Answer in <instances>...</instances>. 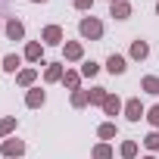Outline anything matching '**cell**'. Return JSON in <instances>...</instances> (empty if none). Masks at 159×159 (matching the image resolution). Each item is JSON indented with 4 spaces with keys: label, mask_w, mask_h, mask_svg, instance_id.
<instances>
[{
    "label": "cell",
    "mask_w": 159,
    "mask_h": 159,
    "mask_svg": "<svg viewBox=\"0 0 159 159\" xmlns=\"http://www.w3.org/2000/svg\"><path fill=\"white\" fill-rule=\"evenodd\" d=\"M78 34H81L84 41H100L103 38V22L97 16H84L81 22H78Z\"/></svg>",
    "instance_id": "1"
},
{
    "label": "cell",
    "mask_w": 159,
    "mask_h": 159,
    "mask_svg": "<svg viewBox=\"0 0 159 159\" xmlns=\"http://www.w3.org/2000/svg\"><path fill=\"white\" fill-rule=\"evenodd\" d=\"M62 41H66L62 25H44L41 28V44L44 47H62Z\"/></svg>",
    "instance_id": "2"
},
{
    "label": "cell",
    "mask_w": 159,
    "mask_h": 159,
    "mask_svg": "<svg viewBox=\"0 0 159 159\" xmlns=\"http://www.w3.org/2000/svg\"><path fill=\"white\" fill-rule=\"evenodd\" d=\"M62 62H84V44L81 41H66L62 44Z\"/></svg>",
    "instance_id": "3"
},
{
    "label": "cell",
    "mask_w": 159,
    "mask_h": 159,
    "mask_svg": "<svg viewBox=\"0 0 159 159\" xmlns=\"http://www.w3.org/2000/svg\"><path fill=\"white\" fill-rule=\"evenodd\" d=\"M0 153H3L7 159H22V156H25V140H19V137H7L3 143H0Z\"/></svg>",
    "instance_id": "4"
},
{
    "label": "cell",
    "mask_w": 159,
    "mask_h": 159,
    "mask_svg": "<svg viewBox=\"0 0 159 159\" xmlns=\"http://www.w3.org/2000/svg\"><path fill=\"white\" fill-rule=\"evenodd\" d=\"M122 112H125L128 122H140V119L147 116V106L140 103V97H131V100H125V109H122Z\"/></svg>",
    "instance_id": "5"
},
{
    "label": "cell",
    "mask_w": 159,
    "mask_h": 159,
    "mask_svg": "<svg viewBox=\"0 0 159 159\" xmlns=\"http://www.w3.org/2000/svg\"><path fill=\"white\" fill-rule=\"evenodd\" d=\"M3 31H7L10 41H25V22L16 19V16H10V19L3 22Z\"/></svg>",
    "instance_id": "6"
},
{
    "label": "cell",
    "mask_w": 159,
    "mask_h": 159,
    "mask_svg": "<svg viewBox=\"0 0 159 159\" xmlns=\"http://www.w3.org/2000/svg\"><path fill=\"white\" fill-rule=\"evenodd\" d=\"M66 75V62H47L44 66V84H56Z\"/></svg>",
    "instance_id": "7"
},
{
    "label": "cell",
    "mask_w": 159,
    "mask_h": 159,
    "mask_svg": "<svg viewBox=\"0 0 159 159\" xmlns=\"http://www.w3.org/2000/svg\"><path fill=\"white\" fill-rule=\"evenodd\" d=\"M22 56H25L28 62L47 66V62H44V44H41V41H28V44H25V53H22Z\"/></svg>",
    "instance_id": "8"
},
{
    "label": "cell",
    "mask_w": 159,
    "mask_h": 159,
    "mask_svg": "<svg viewBox=\"0 0 159 159\" xmlns=\"http://www.w3.org/2000/svg\"><path fill=\"white\" fill-rule=\"evenodd\" d=\"M22 59H25V56H19V53H7L3 59H0V69L10 72V75H19V72H22Z\"/></svg>",
    "instance_id": "9"
},
{
    "label": "cell",
    "mask_w": 159,
    "mask_h": 159,
    "mask_svg": "<svg viewBox=\"0 0 159 159\" xmlns=\"http://www.w3.org/2000/svg\"><path fill=\"white\" fill-rule=\"evenodd\" d=\"M106 72H109V75H125V72H128V59H125L122 53H112V56L106 59Z\"/></svg>",
    "instance_id": "10"
},
{
    "label": "cell",
    "mask_w": 159,
    "mask_h": 159,
    "mask_svg": "<svg viewBox=\"0 0 159 159\" xmlns=\"http://www.w3.org/2000/svg\"><path fill=\"white\" fill-rule=\"evenodd\" d=\"M47 103V94L41 91V88H28V94H25V106L28 109H41Z\"/></svg>",
    "instance_id": "11"
},
{
    "label": "cell",
    "mask_w": 159,
    "mask_h": 159,
    "mask_svg": "<svg viewBox=\"0 0 159 159\" xmlns=\"http://www.w3.org/2000/svg\"><path fill=\"white\" fill-rule=\"evenodd\" d=\"M62 88H66V91H81V72L66 69V75H62Z\"/></svg>",
    "instance_id": "12"
},
{
    "label": "cell",
    "mask_w": 159,
    "mask_h": 159,
    "mask_svg": "<svg viewBox=\"0 0 159 159\" xmlns=\"http://www.w3.org/2000/svg\"><path fill=\"white\" fill-rule=\"evenodd\" d=\"M147 56H150V44H147V41H140V38H137V41H131V59H134V62H143Z\"/></svg>",
    "instance_id": "13"
},
{
    "label": "cell",
    "mask_w": 159,
    "mask_h": 159,
    "mask_svg": "<svg viewBox=\"0 0 159 159\" xmlns=\"http://www.w3.org/2000/svg\"><path fill=\"white\" fill-rule=\"evenodd\" d=\"M91 159H116V150H112V143H109V140H100V143L91 150Z\"/></svg>",
    "instance_id": "14"
},
{
    "label": "cell",
    "mask_w": 159,
    "mask_h": 159,
    "mask_svg": "<svg viewBox=\"0 0 159 159\" xmlns=\"http://www.w3.org/2000/svg\"><path fill=\"white\" fill-rule=\"evenodd\" d=\"M34 81H38V69H22V72L16 75V84H19V88H25V91H28V88H34Z\"/></svg>",
    "instance_id": "15"
},
{
    "label": "cell",
    "mask_w": 159,
    "mask_h": 159,
    "mask_svg": "<svg viewBox=\"0 0 159 159\" xmlns=\"http://www.w3.org/2000/svg\"><path fill=\"white\" fill-rule=\"evenodd\" d=\"M140 91L150 97H159V75H143L140 78Z\"/></svg>",
    "instance_id": "16"
},
{
    "label": "cell",
    "mask_w": 159,
    "mask_h": 159,
    "mask_svg": "<svg viewBox=\"0 0 159 159\" xmlns=\"http://www.w3.org/2000/svg\"><path fill=\"white\" fill-rule=\"evenodd\" d=\"M134 10H131V3L128 0H119V3H109V16L112 19H128Z\"/></svg>",
    "instance_id": "17"
},
{
    "label": "cell",
    "mask_w": 159,
    "mask_h": 159,
    "mask_svg": "<svg viewBox=\"0 0 159 159\" xmlns=\"http://www.w3.org/2000/svg\"><path fill=\"white\" fill-rule=\"evenodd\" d=\"M106 97H109V91H106V88H100V84L88 91V103H91V106H100V109H103V103H106Z\"/></svg>",
    "instance_id": "18"
},
{
    "label": "cell",
    "mask_w": 159,
    "mask_h": 159,
    "mask_svg": "<svg viewBox=\"0 0 159 159\" xmlns=\"http://www.w3.org/2000/svg\"><path fill=\"white\" fill-rule=\"evenodd\" d=\"M122 109H125L122 97H119V94H109V97H106V103H103V112H106V116H119Z\"/></svg>",
    "instance_id": "19"
},
{
    "label": "cell",
    "mask_w": 159,
    "mask_h": 159,
    "mask_svg": "<svg viewBox=\"0 0 159 159\" xmlns=\"http://www.w3.org/2000/svg\"><path fill=\"white\" fill-rule=\"evenodd\" d=\"M137 153H140L137 140H122V147H119V156L122 159H137Z\"/></svg>",
    "instance_id": "20"
},
{
    "label": "cell",
    "mask_w": 159,
    "mask_h": 159,
    "mask_svg": "<svg viewBox=\"0 0 159 159\" xmlns=\"http://www.w3.org/2000/svg\"><path fill=\"white\" fill-rule=\"evenodd\" d=\"M13 131H16V116H3L0 119V137H13Z\"/></svg>",
    "instance_id": "21"
},
{
    "label": "cell",
    "mask_w": 159,
    "mask_h": 159,
    "mask_svg": "<svg viewBox=\"0 0 159 159\" xmlns=\"http://www.w3.org/2000/svg\"><path fill=\"white\" fill-rule=\"evenodd\" d=\"M116 134H119V128H116V122H103V125L97 128V137H100V140H112Z\"/></svg>",
    "instance_id": "22"
},
{
    "label": "cell",
    "mask_w": 159,
    "mask_h": 159,
    "mask_svg": "<svg viewBox=\"0 0 159 159\" xmlns=\"http://www.w3.org/2000/svg\"><path fill=\"white\" fill-rule=\"evenodd\" d=\"M69 103H72V109H84L88 106V91H72Z\"/></svg>",
    "instance_id": "23"
},
{
    "label": "cell",
    "mask_w": 159,
    "mask_h": 159,
    "mask_svg": "<svg viewBox=\"0 0 159 159\" xmlns=\"http://www.w3.org/2000/svg\"><path fill=\"white\" fill-rule=\"evenodd\" d=\"M97 72H100V66H97L94 59H84V62H81V78H94Z\"/></svg>",
    "instance_id": "24"
},
{
    "label": "cell",
    "mask_w": 159,
    "mask_h": 159,
    "mask_svg": "<svg viewBox=\"0 0 159 159\" xmlns=\"http://www.w3.org/2000/svg\"><path fill=\"white\" fill-rule=\"evenodd\" d=\"M143 147H147L150 153H156V150H159V131H156V128H153V131L143 137Z\"/></svg>",
    "instance_id": "25"
},
{
    "label": "cell",
    "mask_w": 159,
    "mask_h": 159,
    "mask_svg": "<svg viewBox=\"0 0 159 159\" xmlns=\"http://www.w3.org/2000/svg\"><path fill=\"white\" fill-rule=\"evenodd\" d=\"M143 119H147V122H150V125H153V128H159V103H156V106H150V109H147V116H143Z\"/></svg>",
    "instance_id": "26"
},
{
    "label": "cell",
    "mask_w": 159,
    "mask_h": 159,
    "mask_svg": "<svg viewBox=\"0 0 159 159\" xmlns=\"http://www.w3.org/2000/svg\"><path fill=\"white\" fill-rule=\"evenodd\" d=\"M72 7H75V10H81V13H88V10L94 7V0H72Z\"/></svg>",
    "instance_id": "27"
},
{
    "label": "cell",
    "mask_w": 159,
    "mask_h": 159,
    "mask_svg": "<svg viewBox=\"0 0 159 159\" xmlns=\"http://www.w3.org/2000/svg\"><path fill=\"white\" fill-rule=\"evenodd\" d=\"M140 159H156V156H153V153H150V156H140Z\"/></svg>",
    "instance_id": "28"
},
{
    "label": "cell",
    "mask_w": 159,
    "mask_h": 159,
    "mask_svg": "<svg viewBox=\"0 0 159 159\" xmlns=\"http://www.w3.org/2000/svg\"><path fill=\"white\" fill-rule=\"evenodd\" d=\"M31 3H47V0H31Z\"/></svg>",
    "instance_id": "29"
},
{
    "label": "cell",
    "mask_w": 159,
    "mask_h": 159,
    "mask_svg": "<svg viewBox=\"0 0 159 159\" xmlns=\"http://www.w3.org/2000/svg\"><path fill=\"white\" fill-rule=\"evenodd\" d=\"M156 16H159V0H156Z\"/></svg>",
    "instance_id": "30"
},
{
    "label": "cell",
    "mask_w": 159,
    "mask_h": 159,
    "mask_svg": "<svg viewBox=\"0 0 159 159\" xmlns=\"http://www.w3.org/2000/svg\"><path fill=\"white\" fill-rule=\"evenodd\" d=\"M109 3H119V0H109Z\"/></svg>",
    "instance_id": "31"
},
{
    "label": "cell",
    "mask_w": 159,
    "mask_h": 159,
    "mask_svg": "<svg viewBox=\"0 0 159 159\" xmlns=\"http://www.w3.org/2000/svg\"><path fill=\"white\" fill-rule=\"evenodd\" d=\"M0 25H3V19H0Z\"/></svg>",
    "instance_id": "32"
}]
</instances>
